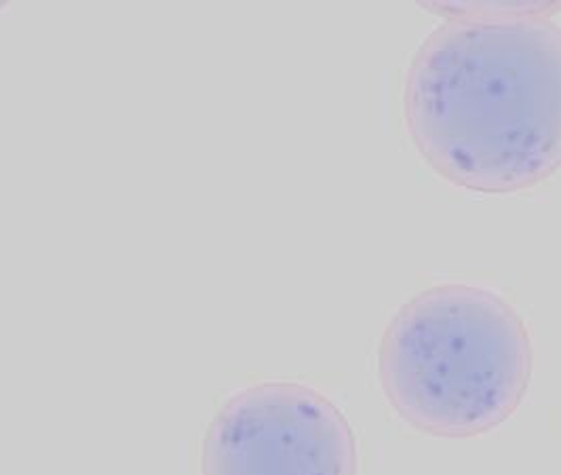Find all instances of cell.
<instances>
[{
    "instance_id": "1",
    "label": "cell",
    "mask_w": 561,
    "mask_h": 475,
    "mask_svg": "<svg viewBox=\"0 0 561 475\" xmlns=\"http://www.w3.org/2000/svg\"><path fill=\"white\" fill-rule=\"evenodd\" d=\"M410 140L479 195L533 191L561 171V26L545 15L448 20L403 83Z\"/></svg>"
},
{
    "instance_id": "2",
    "label": "cell",
    "mask_w": 561,
    "mask_h": 475,
    "mask_svg": "<svg viewBox=\"0 0 561 475\" xmlns=\"http://www.w3.org/2000/svg\"><path fill=\"white\" fill-rule=\"evenodd\" d=\"M533 336L503 296L469 283L422 290L394 313L378 378L412 429L467 440L511 419L533 383Z\"/></svg>"
},
{
    "instance_id": "3",
    "label": "cell",
    "mask_w": 561,
    "mask_h": 475,
    "mask_svg": "<svg viewBox=\"0 0 561 475\" xmlns=\"http://www.w3.org/2000/svg\"><path fill=\"white\" fill-rule=\"evenodd\" d=\"M203 475H359L348 419L300 383H260L232 395L209 422Z\"/></svg>"
},
{
    "instance_id": "4",
    "label": "cell",
    "mask_w": 561,
    "mask_h": 475,
    "mask_svg": "<svg viewBox=\"0 0 561 475\" xmlns=\"http://www.w3.org/2000/svg\"><path fill=\"white\" fill-rule=\"evenodd\" d=\"M422 9L446 20H496L513 15H545L561 13V2H421Z\"/></svg>"
}]
</instances>
